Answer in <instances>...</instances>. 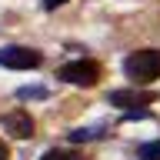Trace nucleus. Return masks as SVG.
Listing matches in <instances>:
<instances>
[{
    "mask_svg": "<svg viewBox=\"0 0 160 160\" xmlns=\"http://www.w3.org/2000/svg\"><path fill=\"white\" fill-rule=\"evenodd\" d=\"M153 100H157L153 90H113V93H110V103H113V107H123V110L147 107V103H153Z\"/></svg>",
    "mask_w": 160,
    "mask_h": 160,
    "instance_id": "5",
    "label": "nucleus"
},
{
    "mask_svg": "<svg viewBox=\"0 0 160 160\" xmlns=\"http://www.w3.org/2000/svg\"><path fill=\"white\" fill-rule=\"evenodd\" d=\"M10 153H7V143H3V140H0V160H7Z\"/></svg>",
    "mask_w": 160,
    "mask_h": 160,
    "instance_id": "11",
    "label": "nucleus"
},
{
    "mask_svg": "<svg viewBox=\"0 0 160 160\" xmlns=\"http://www.w3.org/2000/svg\"><path fill=\"white\" fill-rule=\"evenodd\" d=\"M40 160H83L80 153H73V150H47Z\"/></svg>",
    "mask_w": 160,
    "mask_h": 160,
    "instance_id": "9",
    "label": "nucleus"
},
{
    "mask_svg": "<svg viewBox=\"0 0 160 160\" xmlns=\"http://www.w3.org/2000/svg\"><path fill=\"white\" fill-rule=\"evenodd\" d=\"M57 80L70 83V87H97L100 80V63L90 57H80V60H70L63 67H57Z\"/></svg>",
    "mask_w": 160,
    "mask_h": 160,
    "instance_id": "2",
    "label": "nucleus"
},
{
    "mask_svg": "<svg viewBox=\"0 0 160 160\" xmlns=\"http://www.w3.org/2000/svg\"><path fill=\"white\" fill-rule=\"evenodd\" d=\"M40 3H43V10H57L60 3H67V0H40Z\"/></svg>",
    "mask_w": 160,
    "mask_h": 160,
    "instance_id": "10",
    "label": "nucleus"
},
{
    "mask_svg": "<svg viewBox=\"0 0 160 160\" xmlns=\"http://www.w3.org/2000/svg\"><path fill=\"white\" fill-rule=\"evenodd\" d=\"M103 130L107 127H77V130H70V140L73 143H87V140H97Z\"/></svg>",
    "mask_w": 160,
    "mask_h": 160,
    "instance_id": "6",
    "label": "nucleus"
},
{
    "mask_svg": "<svg viewBox=\"0 0 160 160\" xmlns=\"http://www.w3.org/2000/svg\"><path fill=\"white\" fill-rule=\"evenodd\" d=\"M43 63V53L30 47H3L0 50V67L7 70H37Z\"/></svg>",
    "mask_w": 160,
    "mask_h": 160,
    "instance_id": "3",
    "label": "nucleus"
},
{
    "mask_svg": "<svg viewBox=\"0 0 160 160\" xmlns=\"http://www.w3.org/2000/svg\"><path fill=\"white\" fill-rule=\"evenodd\" d=\"M137 160H160V140H150V143H140Z\"/></svg>",
    "mask_w": 160,
    "mask_h": 160,
    "instance_id": "7",
    "label": "nucleus"
},
{
    "mask_svg": "<svg viewBox=\"0 0 160 160\" xmlns=\"http://www.w3.org/2000/svg\"><path fill=\"white\" fill-rule=\"evenodd\" d=\"M123 73L133 83H150L160 77V50H133L123 60Z\"/></svg>",
    "mask_w": 160,
    "mask_h": 160,
    "instance_id": "1",
    "label": "nucleus"
},
{
    "mask_svg": "<svg viewBox=\"0 0 160 160\" xmlns=\"http://www.w3.org/2000/svg\"><path fill=\"white\" fill-rule=\"evenodd\" d=\"M0 127L7 130V137H17V140L33 137V117H30L27 110H7L0 117Z\"/></svg>",
    "mask_w": 160,
    "mask_h": 160,
    "instance_id": "4",
    "label": "nucleus"
},
{
    "mask_svg": "<svg viewBox=\"0 0 160 160\" xmlns=\"http://www.w3.org/2000/svg\"><path fill=\"white\" fill-rule=\"evenodd\" d=\"M17 97L20 100H43V97H47V90H43V87H20Z\"/></svg>",
    "mask_w": 160,
    "mask_h": 160,
    "instance_id": "8",
    "label": "nucleus"
}]
</instances>
